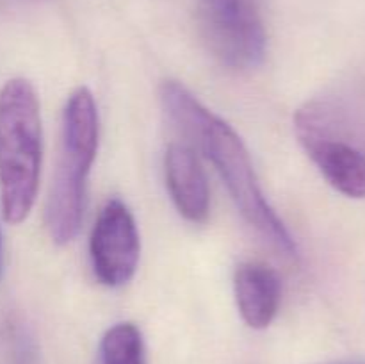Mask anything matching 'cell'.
<instances>
[{
  "label": "cell",
  "mask_w": 365,
  "mask_h": 364,
  "mask_svg": "<svg viewBox=\"0 0 365 364\" xmlns=\"http://www.w3.org/2000/svg\"><path fill=\"white\" fill-rule=\"evenodd\" d=\"M234 295L245 323L257 330L266 328L273 323L280 309V277L264 263H242L234 275Z\"/></svg>",
  "instance_id": "cell-8"
},
{
  "label": "cell",
  "mask_w": 365,
  "mask_h": 364,
  "mask_svg": "<svg viewBox=\"0 0 365 364\" xmlns=\"http://www.w3.org/2000/svg\"><path fill=\"white\" fill-rule=\"evenodd\" d=\"M299 143L328 184L349 198H365V150L356 138L294 121Z\"/></svg>",
  "instance_id": "cell-6"
},
{
  "label": "cell",
  "mask_w": 365,
  "mask_h": 364,
  "mask_svg": "<svg viewBox=\"0 0 365 364\" xmlns=\"http://www.w3.org/2000/svg\"><path fill=\"white\" fill-rule=\"evenodd\" d=\"M139 252L141 241L134 214L121 200H109L100 211L89 238L93 273L107 288L125 285L138 270Z\"/></svg>",
  "instance_id": "cell-5"
},
{
  "label": "cell",
  "mask_w": 365,
  "mask_h": 364,
  "mask_svg": "<svg viewBox=\"0 0 365 364\" xmlns=\"http://www.w3.org/2000/svg\"><path fill=\"white\" fill-rule=\"evenodd\" d=\"M95 364H146L145 341L134 323H118L103 334Z\"/></svg>",
  "instance_id": "cell-9"
},
{
  "label": "cell",
  "mask_w": 365,
  "mask_h": 364,
  "mask_svg": "<svg viewBox=\"0 0 365 364\" xmlns=\"http://www.w3.org/2000/svg\"><path fill=\"white\" fill-rule=\"evenodd\" d=\"M160 100L171 121L214 164L241 216L278 252L289 259L298 257V246L291 232L260 189L241 136L223 118L207 109L180 82H164L160 86Z\"/></svg>",
  "instance_id": "cell-1"
},
{
  "label": "cell",
  "mask_w": 365,
  "mask_h": 364,
  "mask_svg": "<svg viewBox=\"0 0 365 364\" xmlns=\"http://www.w3.org/2000/svg\"><path fill=\"white\" fill-rule=\"evenodd\" d=\"M164 175L178 213L191 223L207 221L210 211L209 184L195 150L184 143L170 145L164 157Z\"/></svg>",
  "instance_id": "cell-7"
},
{
  "label": "cell",
  "mask_w": 365,
  "mask_h": 364,
  "mask_svg": "<svg viewBox=\"0 0 365 364\" xmlns=\"http://www.w3.org/2000/svg\"><path fill=\"white\" fill-rule=\"evenodd\" d=\"M4 275V236H2V225H0V280Z\"/></svg>",
  "instance_id": "cell-10"
},
{
  "label": "cell",
  "mask_w": 365,
  "mask_h": 364,
  "mask_svg": "<svg viewBox=\"0 0 365 364\" xmlns=\"http://www.w3.org/2000/svg\"><path fill=\"white\" fill-rule=\"evenodd\" d=\"M43 128L39 100L27 79L0 89V214L18 225L31 214L39 188Z\"/></svg>",
  "instance_id": "cell-2"
},
{
  "label": "cell",
  "mask_w": 365,
  "mask_h": 364,
  "mask_svg": "<svg viewBox=\"0 0 365 364\" xmlns=\"http://www.w3.org/2000/svg\"><path fill=\"white\" fill-rule=\"evenodd\" d=\"M100 121L88 88H77L63 113L61 153L46 202V227L57 245L73 241L84 218L86 186L98 152Z\"/></svg>",
  "instance_id": "cell-3"
},
{
  "label": "cell",
  "mask_w": 365,
  "mask_h": 364,
  "mask_svg": "<svg viewBox=\"0 0 365 364\" xmlns=\"http://www.w3.org/2000/svg\"><path fill=\"white\" fill-rule=\"evenodd\" d=\"M200 32L216 59L234 70L259 66L267 36L260 0H195Z\"/></svg>",
  "instance_id": "cell-4"
}]
</instances>
